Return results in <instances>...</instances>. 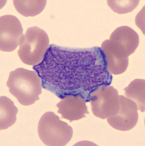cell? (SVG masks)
<instances>
[{"instance_id":"obj_12","label":"cell","mask_w":145,"mask_h":146,"mask_svg":"<svg viewBox=\"0 0 145 146\" xmlns=\"http://www.w3.org/2000/svg\"><path fill=\"white\" fill-rule=\"evenodd\" d=\"M16 10L23 16L34 17L41 13L47 4L46 1H13Z\"/></svg>"},{"instance_id":"obj_2","label":"cell","mask_w":145,"mask_h":146,"mask_svg":"<svg viewBox=\"0 0 145 146\" xmlns=\"http://www.w3.org/2000/svg\"><path fill=\"white\" fill-rule=\"evenodd\" d=\"M138 44V34L130 27H120L114 31L110 40L102 45L109 72L116 75L125 72L128 65V56L135 52Z\"/></svg>"},{"instance_id":"obj_7","label":"cell","mask_w":145,"mask_h":146,"mask_svg":"<svg viewBox=\"0 0 145 146\" xmlns=\"http://www.w3.org/2000/svg\"><path fill=\"white\" fill-rule=\"evenodd\" d=\"M0 33V49L5 52L13 51L16 49L23 36L20 21L12 15L1 17Z\"/></svg>"},{"instance_id":"obj_5","label":"cell","mask_w":145,"mask_h":146,"mask_svg":"<svg viewBox=\"0 0 145 146\" xmlns=\"http://www.w3.org/2000/svg\"><path fill=\"white\" fill-rule=\"evenodd\" d=\"M38 134L46 145L65 146L73 135L72 127L61 121L54 113L49 111L42 115L39 122Z\"/></svg>"},{"instance_id":"obj_6","label":"cell","mask_w":145,"mask_h":146,"mask_svg":"<svg viewBox=\"0 0 145 146\" xmlns=\"http://www.w3.org/2000/svg\"><path fill=\"white\" fill-rule=\"evenodd\" d=\"M90 102L93 114L102 119L115 115L120 108L118 92L112 86L99 87L91 95Z\"/></svg>"},{"instance_id":"obj_8","label":"cell","mask_w":145,"mask_h":146,"mask_svg":"<svg viewBox=\"0 0 145 146\" xmlns=\"http://www.w3.org/2000/svg\"><path fill=\"white\" fill-rule=\"evenodd\" d=\"M120 108L117 114L107 118L110 126L116 130L126 131L134 128L138 119V106L135 102L119 96Z\"/></svg>"},{"instance_id":"obj_1","label":"cell","mask_w":145,"mask_h":146,"mask_svg":"<svg viewBox=\"0 0 145 146\" xmlns=\"http://www.w3.org/2000/svg\"><path fill=\"white\" fill-rule=\"evenodd\" d=\"M33 69L43 88L62 100L79 96L90 102L93 92L112 82L104 52L97 46L74 48L52 44L43 61Z\"/></svg>"},{"instance_id":"obj_4","label":"cell","mask_w":145,"mask_h":146,"mask_svg":"<svg viewBox=\"0 0 145 146\" xmlns=\"http://www.w3.org/2000/svg\"><path fill=\"white\" fill-rule=\"evenodd\" d=\"M49 44V37L44 30L36 26L29 27L19 43V56L25 64L37 65L43 61Z\"/></svg>"},{"instance_id":"obj_9","label":"cell","mask_w":145,"mask_h":146,"mask_svg":"<svg viewBox=\"0 0 145 146\" xmlns=\"http://www.w3.org/2000/svg\"><path fill=\"white\" fill-rule=\"evenodd\" d=\"M86 103L79 96H67L57 104L58 113L61 115L62 118L69 121L79 120L89 113Z\"/></svg>"},{"instance_id":"obj_3","label":"cell","mask_w":145,"mask_h":146,"mask_svg":"<svg viewBox=\"0 0 145 146\" xmlns=\"http://www.w3.org/2000/svg\"><path fill=\"white\" fill-rule=\"evenodd\" d=\"M7 86L11 94L25 106L39 100L43 87L42 80L36 71L22 68L10 72Z\"/></svg>"},{"instance_id":"obj_10","label":"cell","mask_w":145,"mask_h":146,"mask_svg":"<svg viewBox=\"0 0 145 146\" xmlns=\"http://www.w3.org/2000/svg\"><path fill=\"white\" fill-rule=\"evenodd\" d=\"M18 109L13 102L5 96L0 98V130L7 129L16 121Z\"/></svg>"},{"instance_id":"obj_11","label":"cell","mask_w":145,"mask_h":146,"mask_svg":"<svg viewBox=\"0 0 145 146\" xmlns=\"http://www.w3.org/2000/svg\"><path fill=\"white\" fill-rule=\"evenodd\" d=\"M125 95L129 99L135 102L138 110L145 111V81L136 79L125 89Z\"/></svg>"}]
</instances>
